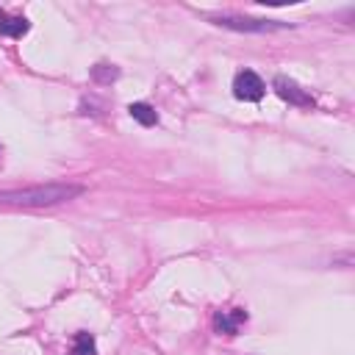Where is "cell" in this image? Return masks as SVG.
Instances as JSON below:
<instances>
[{"label":"cell","instance_id":"6da1fadb","mask_svg":"<svg viewBox=\"0 0 355 355\" xmlns=\"http://www.w3.org/2000/svg\"><path fill=\"white\" fill-rule=\"evenodd\" d=\"M78 195H84V186L78 184H45V186H31V189L0 192V206L3 209H48V206L75 200Z\"/></svg>","mask_w":355,"mask_h":355},{"label":"cell","instance_id":"7a4b0ae2","mask_svg":"<svg viewBox=\"0 0 355 355\" xmlns=\"http://www.w3.org/2000/svg\"><path fill=\"white\" fill-rule=\"evenodd\" d=\"M214 26L231 28V31H247V34H269V31H286L291 23H272V20H247V17H211Z\"/></svg>","mask_w":355,"mask_h":355},{"label":"cell","instance_id":"3957f363","mask_svg":"<svg viewBox=\"0 0 355 355\" xmlns=\"http://www.w3.org/2000/svg\"><path fill=\"white\" fill-rule=\"evenodd\" d=\"M233 95L239 100H244V103H256V100H261L267 95V84L253 70H242L233 78Z\"/></svg>","mask_w":355,"mask_h":355},{"label":"cell","instance_id":"277c9868","mask_svg":"<svg viewBox=\"0 0 355 355\" xmlns=\"http://www.w3.org/2000/svg\"><path fill=\"white\" fill-rule=\"evenodd\" d=\"M272 89H275V95H278L280 100H286V103H291V106H300V108H314V106H316V100H314L300 84H294V81L286 78V75H278V78L272 81Z\"/></svg>","mask_w":355,"mask_h":355},{"label":"cell","instance_id":"5b68a950","mask_svg":"<svg viewBox=\"0 0 355 355\" xmlns=\"http://www.w3.org/2000/svg\"><path fill=\"white\" fill-rule=\"evenodd\" d=\"M244 322H247V311H244V308L217 311V316H214V330H217V333H225V336H236Z\"/></svg>","mask_w":355,"mask_h":355},{"label":"cell","instance_id":"8992f818","mask_svg":"<svg viewBox=\"0 0 355 355\" xmlns=\"http://www.w3.org/2000/svg\"><path fill=\"white\" fill-rule=\"evenodd\" d=\"M28 31H31V23H28L26 17H9V15L0 12V34H3V37L20 39V37H26Z\"/></svg>","mask_w":355,"mask_h":355},{"label":"cell","instance_id":"52a82bcc","mask_svg":"<svg viewBox=\"0 0 355 355\" xmlns=\"http://www.w3.org/2000/svg\"><path fill=\"white\" fill-rule=\"evenodd\" d=\"M128 111H131V117H133L139 125H144V128H150V125H155V122H158L155 108H153V106H147V103H131V106H128Z\"/></svg>","mask_w":355,"mask_h":355},{"label":"cell","instance_id":"ba28073f","mask_svg":"<svg viewBox=\"0 0 355 355\" xmlns=\"http://www.w3.org/2000/svg\"><path fill=\"white\" fill-rule=\"evenodd\" d=\"M73 355H97V347H95V336L81 330L75 333V341H73Z\"/></svg>","mask_w":355,"mask_h":355},{"label":"cell","instance_id":"9c48e42d","mask_svg":"<svg viewBox=\"0 0 355 355\" xmlns=\"http://www.w3.org/2000/svg\"><path fill=\"white\" fill-rule=\"evenodd\" d=\"M119 78V70L114 64H95L92 67V81L95 84H111Z\"/></svg>","mask_w":355,"mask_h":355}]
</instances>
